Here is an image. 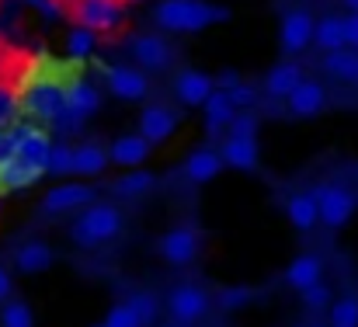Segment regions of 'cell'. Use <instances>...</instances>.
Instances as JSON below:
<instances>
[{
	"label": "cell",
	"mask_w": 358,
	"mask_h": 327,
	"mask_svg": "<svg viewBox=\"0 0 358 327\" xmlns=\"http://www.w3.org/2000/svg\"><path fill=\"white\" fill-rule=\"evenodd\" d=\"M153 21L164 32L195 35L202 28L230 21V7H220V4H209V0H160L153 7Z\"/></svg>",
	"instance_id": "obj_1"
},
{
	"label": "cell",
	"mask_w": 358,
	"mask_h": 327,
	"mask_svg": "<svg viewBox=\"0 0 358 327\" xmlns=\"http://www.w3.org/2000/svg\"><path fill=\"white\" fill-rule=\"evenodd\" d=\"M122 233V209L112 202H87L80 209V216L70 223V240L80 247V251H94L108 240H115Z\"/></svg>",
	"instance_id": "obj_2"
},
{
	"label": "cell",
	"mask_w": 358,
	"mask_h": 327,
	"mask_svg": "<svg viewBox=\"0 0 358 327\" xmlns=\"http://www.w3.org/2000/svg\"><path fill=\"white\" fill-rule=\"evenodd\" d=\"M63 102H66V84L59 81H28V88L17 95V109L42 125H52V118L63 111Z\"/></svg>",
	"instance_id": "obj_3"
},
{
	"label": "cell",
	"mask_w": 358,
	"mask_h": 327,
	"mask_svg": "<svg viewBox=\"0 0 358 327\" xmlns=\"http://www.w3.org/2000/svg\"><path fill=\"white\" fill-rule=\"evenodd\" d=\"M209 307H213V296L202 286H195V282L174 286L167 293V300H164V310H167V317H171L174 327H195L209 314Z\"/></svg>",
	"instance_id": "obj_4"
},
{
	"label": "cell",
	"mask_w": 358,
	"mask_h": 327,
	"mask_svg": "<svg viewBox=\"0 0 358 327\" xmlns=\"http://www.w3.org/2000/svg\"><path fill=\"white\" fill-rule=\"evenodd\" d=\"M313 199H317L320 223H324L327 230H341V226H348L352 216H355V209H358L355 192H352L348 185H341V181H324V185L313 192Z\"/></svg>",
	"instance_id": "obj_5"
},
{
	"label": "cell",
	"mask_w": 358,
	"mask_h": 327,
	"mask_svg": "<svg viewBox=\"0 0 358 327\" xmlns=\"http://www.w3.org/2000/svg\"><path fill=\"white\" fill-rule=\"evenodd\" d=\"M70 18L91 32H115L125 21V4L122 0H73L70 4Z\"/></svg>",
	"instance_id": "obj_6"
},
{
	"label": "cell",
	"mask_w": 358,
	"mask_h": 327,
	"mask_svg": "<svg viewBox=\"0 0 358 327\" xmlns=\"http://www.w3.org/2000/svg\"><path fill=\"white\" fill-rule=\"evenodd\" d=\"M101 77H105L108 95L119 102H143L150 95L146 70H139L132 63H101Z\"/></svg>",
	"instance_id": "obj_7"
},
{
	"label": "cell",
	"mask_w": 358,
	"mask_h": 327,
	"mask_svg": "<svg viewBox=\"0 0 358 327\" xmlns=\"http://www.w3.org/2000/svg\"><path fill=\"white\" fill-rule=\"evenodd\" d=\"M199 247H202V240H199V230H195V226H188V223H181V226H171V230L160 237V244H157L160 258H164L167 265H174V268H185V265H192V261L199 258Z\"/></svg>",
	"instance_id": "obj_8"
},
{
	"label": "cell",
	"mask_w": 358,
	"mask_h": 327,
	"mask_svg": "<svg viewBox=\"0 0 358 327\" xmlns=\"http://www.w3.org/2000/svg\"><path fill=\"white\" fill-rule=\"evenodd\" d=\"M313 25L317 18L306 11V7H292L282 14V28H278V42H282V53L285 56H296L303 49L313 46Z\"/></svg>",
	"instance_id": "obj_9"
},
{
	"label": "cell",
	"mask_w": 358,
	"mask_h": 327,
	"mask_svg": "<svg viewBox=\"0 0 358 327\" xmlns=\"http://www.w3.org/2000/svg\"><path fill=\"white\" fill-rule=\"evenodd\" d=\"M129 53H132V63L139 70H167L174 53H171V42L157 32H139L129 39Z\"/></svg>",
	"instance_id": "obj_10"
},
{
	"label": "cell",
	"mask_w": 358,
	"mask_h": 327,
	"mask_svg": "<svg viewBox=\"0 0 358 327\" xmlns=\"http://www.w3.org/2000/svg\"><path fill=\"white\" fill-rule=\"evenodd\" d=\"M87 202H94V188H91V185L66 181V185H52V188L42 195L38 209H42V216H63V213L84 209Z\"/></svg>",
	"instance_id": "obj_11"
},
{
	"label": "cell",
	"mask_w": 358,
	"mask_h": 327,
	"mask_svg": "<svg viewBox=\"0 0 358 327\" xmlns=\"http://www.w3.org/2000/svg\"><path fill=\"white\" fill-rule=\"evenodd\" d=\"M14 132H17L14 157H17V160H28V164H42V167H45V157H49V150H52L49 129H42V122H14Z\"/></svg>",
	"instance_id": "obj_12"
},
{
	"label": "cell",
	"mask_w": 358,
	"mask_h": 327,
	"mask_svg": "<svg viewBox=\"0 0 358 327\" xmlns=\"http://www.w3.org/2000/svg\"><path fill=\"white\" fill-rule=\"evenodd\" d=\"M327 88L320 84V81H299L289 95H285V109L292 118H313V115H320V111L327 109Z\"/></svg>",
	"instance_id": "obj_13"
},
{
	"label": "cell",
	"mask_w": 358,
	"mask_h": 327,
	"mask_svg": "<svg viewBox=\"0 0 358 327\" xmlns=\"http://www.w3.org/2000/svg\"><path fill=\"white\" fill-rule=\"evenodd\" d=\"M136 129H139L153 146H164V143H171L174 132H178V115L167 109V105H146V109L139 111Z\"/></svg>",
	"instance_id": "obj_14"
},
{
	"label": "cell",
	"mask_w": 358,
	"mask_h": 327,
	"mask_svg": "<svg viewBox=\"0 0 358 327\" xmlns=\"http://www.w3.org/2000/svg\"><path fill=\"white\" fill-rule=\"evenodd\" d=\"M216 91V81L195 67H185L178 77H174V98L185 105V109H202V102Z\"/></svg>",
	"instance_id": "obj_15"
},
{
	"label": "cell",
	"mask_w": 358,
	"mask_h": 327,
	"mask_svg": "<svg viewBox=\"0 0 358 327\" xmlns=\"http://www.w3.org/2000/svg\"><path fill=\"white\" fill-rule=\"evenodd\" d=\"M220 157L234 171H257V164H261L257 136H234V132H227V139L220 146Z\"/></svg>",
	"instance_id": "obj_16"
},
{
	"label": "cell",
	"mask_w": 358,
	"mask_h": 327,
	"mask_svg": "<svg viewBox=\"0 0 358 327\" xmlns=\"http://www.w3.org/2000/svg\"><path fill=\"white\" fill-rule=\"evenodd\" d=\"M150 150H153V143H150L143 132H125V136H115V139H112L108 160L125 167V171H129V167H143V164L150 160Z\"/></svg>",
	"instance_id": "obj_17"
},
{
	"label": "cell",
	"mask_w": 358,
	"mask_h": 327,
	"mask_svg": "<svg viewBox=\"0 0 358 327\" xmlns=\"http://www.w3.org/2000/svg\"><path fill=\"white\" fill-rule=\"evenodd\" d=\"M105 105V95H101V88L98 84H91V81H70L66 84V102H63V109L70 111V115H77L80 122L84 118H91V115H98Z\"/></svg>",
	"instance_id": "obj_18"
},
{
	"label": "cell",
	"mask_w": 358,
	"mask_h": 327,
	"mask_svg": "<svg viewBox=\"0 0 358 327\" xmlns=\"http://www.w3.org/2000/svg\"><path fill=\"white\" fill-rule=\"evenodd\" d=\"M234 115H237V105L230 102V95H227V91H220V88H216V91L202 102V129H206V136H209V139L223 136Z\"/></svg>",
	"instance_id": "obj_19"
},
{
	"label": "cell",
	"mask_w": 358,
	"mask_h": 327,
	"mask_svg": "<svg viewBox=\"0 0 358 327\" xmlns=\"http://www.w3.org/2000/svg\"><path fill=\"white\" fill-rule=\"evenodd\" d=\"M223 167H227V164H223L220 150H213V146H199V150L188 153V160H185L181 171H185V178H188L192 185H209V181L220 178Z\"/></svg>",
	"instance_id": "obj_20"
},
{
	"label": "cell",
	"mask_w": 358,
	"mask_h": 327,
	"mask_svg": "<svg viewBox=\"0 0 358 327\" xmlns=\"http://www.w3.org/2000/svg\"><path fill=\"white\" fill-rule=\"evenodd\" d=\"M42 178H45L42 164H28V160H17V157L0 164V192H24V188L38 185Z\"/></svg>",
	"instance_id": "obj_21"
},
{
	"label": "cell",
	"mask_w": 358,
	"mask_h": 327,
	"mask_svg": "<svg viewBox=\"0 0 358 327\" xmlns=\"http://www.w3.org/2000/svg\"><path fill=\"white\" fill-rule=\"evenodd\" d=\"M52 261H56V251H52L49 244H42V240H28V244H21V247L14 251V268H17L21 275L49 272Z\"/></svg>",
	"instance_id": "obj_22"
},
{
	"label": "cell",
	"mask_w": 358,
	"mask_h": 327,
	"mask_svg": "<svg viewBox=\"0 0 358 327\" xmlns=\"http://www.w3.org/2000/svg\"><path fill=\"white\" fill-rule=\"evenodd\" d=\"M324 279V258L320 254H296L292 261H289V268H285V282L296 289V293H303L306 286H313V282H320Z\"/></svg>",
	"instance_id": "obj_23"
},
{
	"label": "cell",
	"mask_w": 358,
	"mask_h": 327,
	"mask_svg": "<svg viewBox=\"0 0 358 327\" xmlns=\"http://www.w3.org/2000/svg\"><path fill=\"white\" fill-rule=\"evenodd\" d=\"M324 74L341 81V84H358V49L352 46H341V49H331L324 53Z\"/></svg>",
	"instance_id": "obj_24"
},
{
	"label": "cell",
	"mask_w": 358,
	"mask_h": 327,
	"mask_svg": "<svg viewBox=\"0 0 358 327\" xmlns=\"http://www.w3.org/2000/svg\"><path fill=\"white\" fill-rule=\"evenodd\" d=\"M285 219H289L299 233H310V230L320 223L313 192H296V195H289V199H285Z\"/></svg>",
	"instance_id": "obj_25"
},
{
	"label": "cell",
	"mask_w": 358,
	"mask_h": 327,
	"mask_svg": "<svg viewBox=\"0 0 358 327\" xmlns=\"http://www.w3.org/2000/svg\"><path fill=\"white\" fill-rule=\"evenodd\" d=\"M157 188V174L143 171V167H129L125 174H119L112 181V195L115 199H143Z\"/></svg>",
	"instance_id": "obj_26"
},
{
	"label": "cell",
	"mask_w": 358,
	"mask_h": 327,
	"mask_svg": "<svg viewBox=\"0 0 358 327\" xmlns=\"http://www.w3.org/2000/svg\"><path fill=\"white\" fill-rule=\"evenodd\" d=\"M108 164L112 160H108V150L101 143H80V146H73V174L98 178V174H105Z\"/></svg>",
	"instance_id": "obj_27"
},
{
	"label": "cell",
	"mask_w": 358,
	"mask_h": 327,
	"mask_svg": "<svg viewBox=\"0 0 358 327\" xmlns=\"http://www.w3.org/2000/svg\"><path fill=\"white\" fill-rule=\"evenodd\" d=\"M299 81H303V67L292 63V60H285V63H275V67L264 74V91H268L271 98H285Z\"/></svg>",
	"instance_id": "obj_28"
},
{
	"label": "cell",
	"mask_w": 358,
	"mask_h": 327,
	"mask_svg": "<svg viewBox=\"0 0 358 327\" xmlns=\"http://www.w3.org/2000/svg\"><path fill=\"white\" fill-rule=\"evenodd\" d=\"M313 46L320 53H331V49H341L345 46V25H341V14H327L313 25Z\"/></svg>",
	"instance_id": "obj_29"
},
{
	"label": "cell",
	"mask_w": 358,
	"mask_h": 327,
	"mask_svg": "<svg viewBox=\"0 0 358 327\" xmlns=\"http://www.w3.org/2000/svg\"><path fill=\"white\" fill-rule=\"evenodd\" d=\"M327 327H358V296L345 293L338 300H331L327 307Z\"/></svg>",
	"instance_id": "obj_30"
},
{
	"label": "cell",
	"mask_w": 358,
	"mask_h": 327,
	"mask_svg": "<svg viewBox=\"0 0 358 327\" xmlns=\"http://www.w3.org/2000/svg\"><path fill=\"white\" fill-rule=\"evenodd\" d=\"M94 46H98V32H91V28H84V25H73V28L66 32V53H70L73 60L94 56Z\"/></svg>",
	"instance_id": "obj_31"
},
{
	"label": "cell",
	"mask_w": 358,
	"mask_h": 327,
	"mask_svg": "<svg viewBox=\"0 0 358 327\" xmlns=\"http://www.w3.org/2000/svg\"><path fill=\"white\" fill-rule=\"evenodd\" d=\"M0 327H35V314L24 300H3L0 307Z\"/></svg>",
	"instance_id": "obj_32"
},
{
	"label": "cell",
	"mask_w": 358,
	"mask_h": 327,
	"mask_svg": "<svg viewBox=\"0 0 358 327\" xmlns=\"http://www.w3.org/2000/svg\"><path fill=\"white\" fill-rule=\"evenodd\" d=\"M213 300H216V307H220L223 314H234V310H243V307L254 300V289H250V286H227V289H220Z\"/></svg>",
	"instance_id": "obj_33"
},
{
	"label": "cell",
	"mask_w": 358,
	"mask_h": 327,
	"mask_svg": "<svg viewBox=\"0 0 358 327\" xmlns=\"http://www.w3.org/2000/svg\"><path fill=\"white\" fill-rule=\"evenodd\" d=\"M45 174H56V178H66V174H73V146H66V143H52V150H49V157H45Z\"/></svg>",
	"instance_id": "obj_34"
},
{
	"label": "cell",
	"mask_w": 358,
	"mask_h": 327,
	"mask_svg": "<svg viewBox=\"0 0 358 327\" xmlns=\"http://www.w3.org/2000/svg\"><path fill=\"white\" fill-rule=\"evenodd\" d=\"M129 307L136 310V317H139L143 324H153V321L160 317V300H157L153 293H146V289L132 293V296H129Z\"/></svg>",
	"instance_id": "obj_35"
},
{
	"label": "cell",
	"mask_w": 358,
	"mask_h": 327,
	"mask_svg": "<svg viewBox=\"0 0 358 327\" xmlns=\"http://www.w3.org/2000/svg\"><path fill=\"white\" fill-rule=\"evenodd\" d=\"M299 300H303V307H306V310H313V314H317V310H327V307H331L334 293H331V286L320 279V282L306 286V289L299 293Z\"/></svg>",
	"instance_id": "obj_36"
},
{
	"label": "cell",
	"mask_w": 358,
	"mask_h": 327,
	"mask_svg": "<svg viewBox=\"0 0 358 327\" xmlns=\"http://www.w3.org/2000/svg\"><path fill=\"white\" fill-rule=\"evenodd\" d=\"M101 327H143V321L136 317V310H132L129 300H125V303H115V307L105 314Z\"/></svg>",
	"instance_id": "obj_37"
},
{
	"label": "cell",
	"mask_w": 358,
	"mask_h": 327,
	"mask_svg": "<svg viewBox=\"0 0 358 327\" xmlns=\"http://www.w3.org/2000/svg\"><path fill=\"white\" fill-rule=\"evenodd\" d=\"M227 132H234V136H257V115H254L250 109L237 111V115L230 118Z\"/></svg>",
	"instance_id": "obj_38"
},
{
	"label": "cell",
	"mask_w": 358,
	"mask_h": 327,
	"mask_svg": "<svg viewBox=\"0 0 358 327\" xmlns=\"http://www.w3.org/2000/svg\"><path fill=\"white\" fill-rule=\"evenodd\" d=\"M227 95H230V102L237 105V111L254 109V105H257V98H261V95H257V88H254V84H243V81H240V84H234Z\"/></svg>",
	"instance_id": "obj_39"
},
{
	"label": "cell",
	"mask_w": 358,
	"mask_h": 327,
	"mask_svg": "<svg viewBox=\"0 0 358 327\" xmlns=\"http://www.w3.org/2000/svg\"><path fill=\"white\" fill-rule=\"evenodd\" d=\"M17 111H21L17 109V91L7 88V84H0V125H10Z\"/></svg>",
	"instance_id": "obj_40"
},
{
	"label": "cell",
	"mask_w": 358,
	"mask_h": 327,
	"mask_svg": "<svg viewBox=\"0 0 358 327\" xmlns=\"http://www.w3.org/2000/svg\"><path fill=\"white\" fill-rule=\"evenodd\" d=\"M14 143H17L14 122H10V125H0V164H7V160L14 157Z\"/></svg>",
	"instance_id": "obj_41"
},
{
	"label": "cell",
	"mask_w": 358,
	"mask_h": 327,
	"mask_svg": "<svg viewBox=\"0 0 358 327\" xmlns=\"http://www.w3.org/2000/svg\"><path fill=\"white\" fill-rule=\"evenodd\" d=\"M28 4H31L35 11H42V14H45L49 21H59V18L66 14V7H63L59 0H28Z\"/></svg>",
	"instance_id": "obj_42"
},
{
	"label": "cell",
	"mask_w": 358,
	"mask_h": 327,
	"mask_svg": "<svg viewBox=\"0 0 358 327\" xmlns=\"http://www.w3.org/2000/svg\"><path fill=\"white\" fill-rule=\"evenodd\" d=\"M341 25H345V46L358 49V11H348V14H341Z\"/></svg>",
	"instance_id": "obj_43"
},
{
	"label": "cell",
	"mask_w": 358,
	"mask_h": 327,
	"mask_svg": "<svg viewBox=\"0 0 358 327\" xmlns=\"http://www.w3.org/2000/svg\"><path fill=\"white\" fill-rule=\"evenodd\" d=\"M234 84H240V74H237V70H223V74L216 77V88H220V91H230Z\"/></svg>",
	"instance_id": "obj_44"
},
{
	"label": "cell",
	"mask_w": 358,
	"mask_h": 327,
	"mask_svg": "<svg viewBox=\"0 0 358 327\" xmlns=\"http://www.w3.org/2000/svg\"><path fill=\"white\" fill-rule=\"evenodd\" d=\"M10 293H14V279H10V272H7V268H0V303H3Z\"/></svg>",
	"instance_id": "obj_45"
},
{
	"label": "cell",
	"mask_w": 358,
	"mask_h": 327,
	"mask_svg": "<svg viewBox=\"0 0 358 327\" xmlns=\"http://www.w3.org/2000/svg\"><path fill=\"white\" fill-rule=\"evenodd\" d=\"M345 4V11H358V0H341Z\"/></svg>",
	"instance_id": "obj_46"
},
{
	"label": "cell",
	"mask_w": 358,
	"mask_h": 327,
	"mask_svg": "<svg viewBox=\"0 0 358 327\" xmlns=\"http://www.w3.org/2000/svg\"><path fill=\"white\" fill-rule=\"evenodd\" d=\"M143 327H160V324H157V321H153V324H143Z\"/></svg>",
	"instance_id": "obj_47"
},
{
	"label": "cell",
	"mask_w": 358,
	"mask_h": 327,
	"mask_svg": "<svg viewBox=\"0 0 358 327\" xmlns=\"http://www.w3.org/2000/svg\"><path fill=\"white\" fill-rule=\"evenodd\" d=\"M122 4H139V0H122Z\"/></svg>",
	"instance_id": "obj_48"
},
{
	"label": "cell",
	"mask_w": 358,
	"mask_h": 327,
	"mask_svg": "<svg viewBox=\"0 0 358 327\" xmlns=\"http://www.w3.org/2000/svg\"><path fill=\"white\" fill-rule=\"evenodd\" d=\"M306 327H324V324H306Z\"/></svg>",
	"instance_id": "obj_49"
},
{
	"label": "cell",
	"mask_w": 358,
	"mask_h": 327,
	"mask_svg": "<svg viewBox=\"0 0 358 327\" xmlns=\"http://www.w3.org/2000/svg\"><path fill=\"white\" fill-rule=\"evenodd\" d=\"M98 327H101V324H98Z\"/></svg>",
	"instance_id": "obj_50"
}]
</instances>
